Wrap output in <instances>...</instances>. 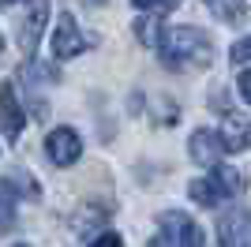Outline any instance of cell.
I'll use <instances>...</instances> for the list:
<instances>
[{
    "instance_id": "cell-13",
    "label": "cell",
    "mask_w": 251,
    "mask_h": 247,
    "mask_svg": "<svg viewBox=\"0 0 251 247\" xmlns=\"http://www.w3.org/2000/svg\"><path fill=\"white\" fill-rule=\"evenodd\" d=\"M105 217H109V206H98V210H83V214H75L72 225L79 228V232H86L90 225H98V221H105Z\"/></svg>"
},
{
    "instance_id": "cell-12",
    "label": "cell",
    "mask_w": 251,
    "mask_h": 247,
    "mask_svg": "<svg viewBox=\"0 0 251 247\" xmlns=\"http://www.w3.org/2000/svg\"><path fill=\"white\" fill-rule=\"evenodd\" d=\"M15 206H19V191L8 184V176L0 180V232H8L15 225Z\"/></svg>"
},
{
    "instance_id": "cell-1",
    "label": "cell",
    "mask_w": 251,
    "mask_h": 247,
    "mask_svg": "<svg viewBox=\"0 0 251 247\" xmlns=\"http://www.w3.org/2000/svg\"><path fill=\"white\" fill-rule=\"evenodd\" d=\"M157 52H161V64L173 68V72L206 68L210 56H214V41L199 26H165L161 41H157Z\"/></svg>"
},
{
    "instance_id": "cell-7",
    "label": "cell",
    "mask_w": 251,
    "mask_h": 247,
    "mask_svg": "<svg viewBox=\"0 0 251 247\" xmlns=\"http://www.w3.org/2000/svg\"><path fill=\"white\" fill-rule=\"evenodd\" d=\"M135 11H139L135 38L143 41V45H150V49H157V41H161V34H165V26H161V23L173 15V4H154V8H143V4H135Z\"/></svg>"
},
{
    "instance_id": "cell-18",
    "label": "cell",
    "mask_w": 251,
    "mask_h": 247,
    "mask_svg": "<svg viewBox=\"0 0 251 247\" xmlns=\"http://www.w3.org/2000/svg\"><path fill=\"white\" fill-rule=\"evenodd\" d=\"M11 247H30V244H11Z\"/></svg>"
},
{
    "instance_id": "cell-10",
    "label": "cell",
    "mask_w": 251,
    "mask_h": 247,
    "mask_svg": "<svg viewBox=\"0 0 251 247\" xmlns=\"http://www.w3.org/2000/svg\"><path fill=\"white\" fill-rule=\"evenodd\" d=\"M218 139H221V146H225V154H236V150H248L251 146V120L248 116H240V113H229L225 116V124H221V131H218Z\"/></svg>"
},
{
    "instance_id": "cell-3",
    "label": "cell",
    "mask_w": 251,
    "mask_h": 247,
    "mask_svg": "<svg viewBox=\"0 0 251 247\" xmlns=\"http://www.w3.org/2000/svg\"><path fill=\"white\" fill-rule=\"evenodd\" d=\"M240 187H244V180H240L236 169H229V165H214L210 176H202V180H195V184L188 187V195L195 198L199 206H221V202H229Z\"/></svg>"
},
{
    "instance_id": "cell-11",
    "label": "cell",
    "mask_w": 251,
    "mask_h": 247,
    "mask_svg": "<svg viewBox=\"0 0 251 247\" xmlns=\"http://www.w3.org/2000/svg\"><path fill=\"white\" fill-rule=\"evenodd\" d=\"M45 19H49V4H34V8L26 11V23L19 26V49H23V56H34Z\"/></svg>"
},
{
    "instance_id": "cell-6",
    "label": "cell",
    "mask_w": 251,
    "mask_h": 247,
    "mask_svg": "<svg viewBox=\"0 0 251 247\" xmlns=\"http://www.w3.org/2000/svg\"><path fill=\"white\" fill-rule=\"evenodd\" d=\"M218 244L221 247H251V214L232 206L218 217Z\"/></svg>"
},
{
    "instance_id": "cell-5",
    "label": "cell",
    "mask_w": 251,
    "mask_h": 247,
    "mask_svg": "<svg viewBox=\"0 0 251 247\" xmlns=\"http://www.w3.org/2000/svg\"><path fill=\"white\" fill-rule=\"evenodd\" d=\"M45 154H49L52 165L68 169V165H75L83 157V139H79V131H72V127H52L49 139H45Z\"/></svg>"
},
{
    "instance_id": "cell-8",
    "label": "cell",
    "mask_w": 251,
    "mask_h": 247,
    "mask_svg": "<svg viewBox=\"0 0 251 247\" xmlns=\"http://www.w3.org/2000/svg\"><path fill=\"white\" fill-rule=\"evenodd\" d=\"M0 131H4L8 143H15L23 135V105L15 98V90H11V82H4V79H0Z\"/></svg>"
},
{
    "instance_id": "cell-17",
    "label": "cell",
    "mask_w": 251,
    "mask_h": 247,
    "mask_svg": "<svg viewBox=\"0 0 251 247\" xmlns=\"http://www.w3.org/2000/svg\"><path fill=\"white\" fill-rule=\"evenodd\" d=\"M236 86H240V98L251 105V68L248 72H240V79H236Z\"/></svg>"
},
{
    "instance_id": "cell-14",
    "label": "cell",
    "mask_w": 251,
    "mask_h": 247,
    "mask_svg": "<svg viewBox=\"0 0 251 247\" xmlns=\"http://www.w3.org/2000/svg\"><path fill=\"white\" fill-rule=\"evenodd\" d=\"M210 11H214L218 19L236 23V19H244V15H248V4H210Z\"/></svg>"
},
{
    "instance_id": "cell-9",
    "label": "cell",
    "mask_w": 251,
    "mask_h": 247,
    "mask_svg": "<svg viewBox=\"0 0 251 247\" xmlns=\"http://www.w3.org/2000/svg\"><path fill=\"white\" fill-rule=\"evenodd\" d=\"M188 154H191V161L210 165V169H214V165L221 161V154H225V146H221L218 131L199 127V131H191V139H188Z\"/></svg>"
},
{
    "instance_id": "cell-2",
    "label": "cell",
    "mask_w": 251,
    "mask_h": 247,
    "mask_svg": "<svg viewBox=\"0 0 251 247\" xmlns=\"http://www.w3.org/2000/svg\"><path fill=\"white\" fill-rule=\"evenodd\" d=\"M147 247H206V244H202V228L184 210H165L157 217V232L150 236Z\"/></svg>"
},
{
    "instance_id": "cell-15",
    "label": "cell",
    "mask_w": 251,
    "mask_h": 247,
    "mask_svg": "<svg viewBox=\"0 0 251 247\" xmlns=\"http://www.w3.org/2000/svg\"><path fill=\"white\" fill-rule=\"evenodd\" d=\"M90 247H124V236H120V232H113V228H101Z\"/></svg>"
},
{
    "instance_id": "cell-19",
    "label": "cell",
    "mask_w": 251,
    "mask_h": 247,
    "mask_svg": "<svg viewBox=\"0 0 251 247\" xmlns=\"http://www.w3.org/2000/svg\"><path fill=\"white\" fill-rule=\"evenodd\" d=\"M0 49H4V41H0Z\"/></svg>"
},
{
    "instance_id": "cell-4",
    "label": "cell",
    "mask_w": 251,
    "mask_h": 247,
    "mask_svg": "<svg viewBox=\"0 0 251 247\" xmlns=\"http://www.w3.org/2000/svg\"><path fill=\"white\" fill-rule=\"evenodd\" d=\"M86 45H90V41L83 38L79 26H75L72 11H60V19L52 26V56H56V60H72V56H79Z\"/></svg>"
},
{
    "instance_id": "cell-16",
    "label": "cell",
    "mask_w": 251,
    "mask_h": 247,
    "mask_svg": "<svg viewBox=\"0 0 251 247\" xmlns=\"http://www.w3.org/2000/svg\"><path fill=\"white\" fill-rule=\"evenodd\" d=\"M232 60H236V64L251 60V38H244V41H236V45H232Z\"/></svg>"
}]
</instances>
